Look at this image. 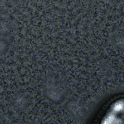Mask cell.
<instances>
[{
  "label": "cell",
  "instance_id": "1",
  "mask_svg": "<svg viewBox=\"0 0 124 124\" xmlns=\"http://www.w3.org/2000/svg\"><path fill=\"white\" fill-rule=\"evenodd\" d=\"M105 113L102 118L112 119L113 123H124V98L114 100Z\"/></svg>",
  "mask_w": 124,
  "mask_h": 124
}]
</instances>
